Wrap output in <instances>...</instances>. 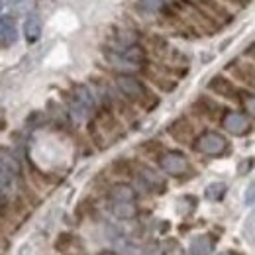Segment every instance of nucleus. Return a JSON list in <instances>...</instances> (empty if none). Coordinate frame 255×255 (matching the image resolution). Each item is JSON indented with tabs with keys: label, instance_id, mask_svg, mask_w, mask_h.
<instances>
[{
	"label": "nucleus",
	"instance_id": "1",
	"mask_svg": "<svg viewBox=\"0 0 255 255\" xmlns=\"http://www.w3.org/2000/svg\"><path fill=\"white\" fill-rule=\"evenodd\" d=\"M112 85L116 87V91L126 98L128 102H131L137 110L143 112H153L159 106L161 98L159 95L145 83V79L137 77V75H114Z\"/></svg>",
	"mask_w": 255,
	"mask_h": 255
},
{
	"label": "nucleus",
	"instance_id": "2",
	"mask_svg": "<svg viewBox=\"0 0 255 255\" xmlns=\"http://www.w3.org/2000/svg\"><path fill=\"white\" fill-rule=\"evenodd\" d=\"M192 147L200 155H206V157H222L224 153L228 151L230 143H228V139L224 137L220 131L206 129V131H202V133H198L194 137Z\"/></svg>",
	"mask_w": 255,
	"mask_h": 255
},
{
	"label": "nucleus",
	"instance_id": "3",
	"mask_svg": "<svg viewBox=\"0 0 255 255\" xmlns=\"http://www.w3.org/2000/svg\"><path fill=\"white\" fill-rule=\"evenodd\" d=\"M135 183L139 185V189L143 192H151V194H163L167 191V181L163 179L157 169H153L147 163H139L135 165V173H133Z\"/></svg>",
	"mask_w": 255,
	"mask_h": 255
},
{
	"label": "nucleus",
	"instance_id": "4",
	"mask_svg": "<svg viewBox=\"0 0 255 255\" xmlns=\"http://www.w3.org/2000/svg\"><path fill=\"white\" fill-rule=\"evenodd\" d=\"M157 165H159V169L165 175L177 177V179L185 177L191 171V161L179 149H169V151L165 149L159 155V159H157Z\"/></svg>",
	"mask_w": 255,
	"mask_h": 255
},
{
	"label": "nucleus",
	"instance_id": "5",
	"mask_svg": "<svg viewBox=\"0 0 255 255\" xmlns=\"http://www.w3.org/2000/svg\"><path fill=\"white\" fill-rule=\"evenodd\" d=\"M192 114L200 120H208V122H218L222 120V116L226 114L222 104H218V100H214L212 96L200 95L191 106Z\"/></svg>",
	"mask_w": 255,
	"mask_h": 255
},
{
	"label": "nucleus",
	"instance_id": "6",
	"mask_svg": "<svg viewBox=\"0 0 255 255\" xmlns=\"http://www.w3.org/2000/svg\"><path fill=\"white\" fill-rule=\"evenodd\" d=\"M167 133L173 137V141L181 143V145H192L194 137H196V128L194 122L185 114V116H179L175 118L169 128H167Z\"/></svg>",
	"mask_w": 255,
	"mask_h": 255
},
{
	"label": "nucleus",
	"instance_id": "7",
	"mask_svg": "<svg viewBox=\"0 0 255 255\" xmlns=\"http://www.w3.org/2000/svg\"><path fill=\"white\" fill-rule=\"evenodd\" d=\"M206 89L212 93L214 96H220L224 100H230V102H240V96H242V91L236 87V83L232 79H228L226 75H214Z\"/></svg>",
	"mask_w": 255,
	"mask_h": 255
},
{
	"label": "nucleus",
	"instance_id": "8",
	"mask_svg": "<svg viewBox=\"0 0 255 255\" xmlns=\"http://www.w3.org/2000/svg\"><path fill=\"white\" fill-rule=\"evenodd\" d=\"M226 69L234 75V79H236L238 83H242L244 87L255 91V65L254 63L244 61V59H236V61H232V63L228 65Z\"/></svg>",
	"mask_w": 255,
	"mask_h": 255
},
{
	"label": "nucleus",
	"instance_id": "9",
	"mask_svg": "<svg viewBox=\"0 0 255 255\" xmlns=\"http://www.w3.org/2000/svg\"><path fill=\"white\" fill-rule=\"evenodd\" d=\"M220 122H222L224 129L228 133H232V135H246L252 129L250 118L246 114H242V112H226Z\"/></svg>",
	"mask_w": 255,
	"mask_h": 255
},
{
	"label": "nucleus",
	"instance_id": "10",
	"mask_svg": "<svg viewBox=\"0 0 255 255\" xmlns=\"http://www.w3.org/2000/svg\"><path fill=\"white\" fill-rule=\"evenodd\" d=\"M0 167L6 169L8 173H12L16 179H22L24 177L22 157L16 153V149H12L8 145H0Z\"/></svg>",
	"mask_w": 255,
	"mask_h": 255
},
{
	"label": "nucleus",
	"instance_id": "11",
	"mask_svg": "<svg viewBox=\"0 0 255 255\" xmlns=\"http://www.w3.org/2000/svg\"><path fill=\"white\" fill-rule=\"evenodd\" d=\"M69 93H71V96H73L77 102H81V104L95 116V112L98 110V102H96V96L89 83H73L71 89H69Z\"/></svg>",
	"mask_w": 255,
	"mask_h": 255
},
{
	"label": "nucleus",
	"instance_id": "12",
	"mask_svg": "<svg viewBox=\"0 0 255 255\" xmlns=\"http://www.w3.org/2000/svg\"><path fill=\"white\" fill-rule=\"evenodd\" d=\"M18 37H20V32H18L14 16L2 14L0 16V49L12 47L18 41Z\"/></svg>",
	"mask_w": 255,
	"mask_h": 255
},
{
	"label": "nucleus",
	"instance_id": "13",
	"mask_svg": "<svg viewBox=\"0 0 255 255\" xmlns=\"http://www.w3.org/2000/svg\"><path fill=\"white\" fill-rule=\"evenodd\" d=\"M106 196H108V200H112V202H135V198H137V189L131 187L129 183L118 181V183H112V185L106 189Z\"/></svg>",
	"mask_w": 255,
	"mask_h": 255
},
{
	"label": "nucleus",
	"instance_id": "14",
	"mask_svg": "<svg viewBox=\"0 0 255 255\" xmlns=\"http://www.w3.org/2000/svg\"><path fill=\"white\" fill-rule=\"evenodd\" d=\"M41 32H43V24H41L39 14L30 12V14L24 18V24H22V33H24L26 43H30V45L37 43L39 37H41Z\"/></svg>",
	"mask_w": 255,
	"mask_h": 255
},
{
	"label": "nucleus",
	"instance_id": "15",
	"mask_svg": "<svg viewBox=\"0 0 255 255\" xmlns=\"http://www.w3.org/2000/svg\"><path fill=\"white\" fill-rule=\"evenodd\" d=\"M47 120L49 122H53L55 126L59 128H67L69 124H73V120H71V116H69V112H67V108H65L63 102H57V100H47Z\"/></svg>",
	"mask_w": 255,
	"mask_h": 255
},
{
	"label": "nucleus",
	"instance_id": "16",
	"mask_svg": "<svg viewBox=\"0 0 255 255\" xmlns=\"http://www.w3.org/2000/svg\"><path fill=\"white\" fill-rule=\"evenodd\" d=\"M108 210L114 218L118 220H131L137 216V206L135 202H108Z\"/></svg>",
	"mask_w": 255,
	"mask_h": 255
},
{
	"label": "nucleus",
	"instance_id": "17",
	"mask_svg": "<svg viewBox=\"0 0 255 255\" xmlns=\"http://www.w3.org/2000/svg\"><path fill=\"white\" fill-rule=\"evenodd\" d=\"M108 169H110V175L116 177V179H129V177H133V173H135V163L120 157V159L112 161Z\"/></svg>",
	"mask_w": 255,
	"mask_h": 255
},
{
	"label": "nucleus",
	"instance_id": "18",
	"mask_svg": "<svg viewBox=\"0 0 255 255\" xmlns=\"http://www.w3.org/2000/svg\"><path fill=\"white\" fill-rule=\"evenodd\" d=\"M212 250H214V242H212V238L206 236V234L192 238L191 246H189V254L191 255H210Z\"/></svg>",
	"mask_w": 255,
	"mask_h": 255
},
{
	"label": "nucleus",
	"instance_id": "19",
	"mask_svg": "<svg viewBox=\"0 0 255 255\" xmlns=\"http://www.w3.org/2000/svg\"><path fill=\"white\" fill-rule=\"evenodd\" d=\"M75 242H77L75 234H73L71 230H63V232H59V234L55 236V240H53V250L61 255L69 254V250L75 246Z\"/></svg>",
	"mask_w": 255,
	"mask_h": 255
},
{
	"label": "nucleus",
	"instance_id": "20",
	"mask_svg": "<svg viewBox=\"0 0 255 255\" xmlns=\"http://www.w3.org/2000/svg\"><path fill=\"white\" fill-rule=\"evenodd\" d=\"M163 151H165V147H163V143L159 139H145L143 143H139V153L143 157H147V159L157 161Z\"/></svg>",
	"mask_w": 255,
	"mask_h": 255
},
{
	"label": "nucleus",
	"instance_id": "21",
	"mask_svg": "<svg viewBox=\"0 0 255 255\" xmlns=\"http://www.w3.org/2000/svg\"><path fill=\"white\" fill-rule=\"evenodd\" d=\"M226 192H228V187H226V183H210L206 189H204V198L206 200H210V202H220L224 196H226Z\"/></svg>",
	"mask_w": 255,
	"mask_h": 255
},
{
	"label": "nucleus",
	"instance_id": "22",
	"mask_svg": "<svg viewBox=\"0 0 255 255\" xmlns=\"http://www.w3.org/2000/svg\"><path fill=\"white\" fill-rule=\"evenodd\" d=\"M47 122H49V120H47V116H45L43 112L33 110V112L28 114V118H26V128H28V129H37V128H43Z\"/></svg>",
	"mask_w": 255,
	"mask_h": 255
},
{
	"label": "nucleus",
	"instance_id": "23",
	"mask_svg": "<svg viewBox=\"0 0 255 255\" xmlns=\"http://www.w3.org/2000/svg\"><path fill=\"white\" fill-rule=\"evenodd\" d=\"M196 204H198V200L194 198V196H183V198H179V202H177V212L181 214V216H189L192 210L196 208Z\"/></svg>",
	"mask_w": 255,
	"mask_h": 255
},
{
	"label": "nucleus",
	"instance_id": "24",
	"mask_svg": "<svg viewBox=\"0 0 255 255\" xmlns=\"http://www.w3.org/2000/svg\"><path fill=\"white\" fill-rule=\"evenodd\" d=\"M16 183H18V179H16L12 173H8L6 169L0 167V191L8 194V191H12Z\"/></svg>",
	"mask_w": 255,
	"mask_h": 255
},
{
	"label": "nucleus",
	"instance_id": "25",
	"mask_svg": "<svg viewBox=\"0 0 255 255\" xmlns=\"http://www.w3.org/2000/svg\"><path fill=\"white\" fill-rule=\"evenodd\" d=\"M93 206H95V202H93L91 198H83V200L79 202V206L75 208V216H77V218L91 216V214H93Z\"/></svg>",
	"mask_w": 255,
	"mask_h": 255
},
{
	"label": "nucleus",
	"instance_id": "26",
	"mask_svg": "<svg viewBox=\"0 0 255 255\" xmlns=\"http://www.w3.org/2000/svg\"><path fill=\"white\" fill-rule=\"evenodd\" d=\"M139 2V6L145 10V12H161L163 10V6L169 2V0H137Z\"/></svg>",
	"mask_w": 255,
	"mask_h": 255
},
{
	"label": "nucleus",
	"instance_id": "27",
	"mask_svg": "<svg viewBox=\"0 0 255 255\" xmlns=\"http://www.w3.org/2000/svg\"><path fill=\"white\" fill-rule=\"evenodd\" d=\"M161 252L163 255H181L183 254V250H181V244L177 242V240H167L165 244H163V248H161Z\"/></svg>",
	"mask_w": 255,
	"mask_h": 255
},
{
	"label": "nucleus",
	"instance_id": "28",
	"mask_svg": "<svg viewBox=\"0 0 255 255\" xmlns=\"http://www.w3.org/2000/svg\"><path fill=\"white\" fill-rule=\"evenodd\" d=\"M240 102L246 106V110L250 112V116H255V95H250L248 91H242Z\"/></svg>",
	"mask_w": 255,
	"mask_h": 255
},
{
	"label": "nucleus",
	"instance_id": "29",
	"mask_svg": "<svg viewBox=\"0 0 255 255\" xmlns=\"http://www.w3.org/2000/svg\"><path fill=\"white\" fill-rule=\"evenodd\" d=\"M246 234H248V238L252 242H255V214L252 216V220L248 222V226H246Z\"/></svg>",
	"mask_w": 255,
	"mask_h": 255
},
{
	"label": "nucleus",
	"instance_id": "30",
	"mask_svg": "<svg viewBox=\"0 0 255 255\" xmlns=\"http://www.w3.org/2000/svg\"><path fill=\"white\" fill-rule=\"evenodd\" d=\"M255 202V183H252L246 191V204H254Z\"/></svg>",
	"mask_w": 255,
	"mask_h": 255
},
{
	"label": "nucleus",
	"instance_id": "31",
	"mask_svg": "<svg viewBox=\"0 0 255 255\" xmlns=\"http://www.w3.org/2000/svg\"><path fill=\"white\" fill-rule=\"evenodd\" d=\"M254 167V159H246V161H242V165H240V173L244 175V173H248L250 169Z\"/></svg>",
	"mask_w": 255,
	"mask_h": 255
},
{
	"label": "nucleus",
	"instance_id": "32",
	"mask_svg": "<svg viewBox=\"0 0 255 255\" xmlns=\"http://www.w3.org/2000/svg\"><path fill=\"white\" fill-rule=\"evenodd\" d=\"M244 55H246L248 59H254L255 61V43H252V45L246 49V53H244Z\"/></svg>",
	"mask_w": 255,
	"mask_h": 255
},
{
	"label": "nucleus",
	"instance_id": "33",
	"mask_svg": "<svg viewBox=\"0 0 255 255\" xmlns=\"http://www.w3.org/2000/svg\"><path fill=\"white\" fill-rule=\"evenodd\" d=\"M98 255H120V254L114 252V250H102V252H98Z\"/></svg>",
	"mask_w": 255,
	"mask_h": 255
},
{
	"label": "nucleus",
	"instance_id": "34",
	"mask_svg": "<svg viewBox=\"0 0 255 255\" xmlns=\"http://www.w3.org/2000/svg\"><path fill=\"white\" fill-rule=\"evenodd\" d=\"M63 255H71V254H63Z\"/></svg>",
	"mask_w": 255,
	"mask_h": 255
}]
</instances>
